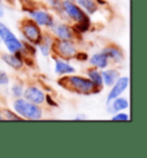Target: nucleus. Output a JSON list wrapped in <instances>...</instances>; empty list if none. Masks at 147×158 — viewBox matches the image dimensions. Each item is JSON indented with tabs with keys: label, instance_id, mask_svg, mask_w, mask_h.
Segmentation results:
<instances>
[{
	"label": "nucleus",
	"instance_id": "obj_1",
	"mask_svg": "<svg viewBox=\"0 0 147 158\" xmlns=\"http://www.w3.org/2000/svg\"><path fill=\"white\" fill-rule=\"evenodd\" d=\"M58 84L61 87H63L64 89L78 95H94L101 93V91L93 85V83L86 76L75 75V73L62 76L58 80Z\"/></svg>",
	"mask_w": 147,
	"mask_h": 158
},
{
	"label": "nucleus",
	"instance_id": "obj_2",
	"mask_svg": "<svg viewBox=\"0 0 147 158\" xmlns=\"http://www.w3.org/2000/svg\"><path fill=\"white\" fill-rule=\"evenodd\" d=\"M13 110L23 120H40L44 117V111L41 106L35 104L24 98L14 99L12 103Z\"/></svg>",
	"mask_w": 147,
	"mask_h": 158
},
{
	"label": "nucleus",
	"instance_id": "obj_3",
	"mask_svg": "<svg viewBox=\"0 0 147 158\" xmlns=\"http://www.w3.org/2000/svg\"><path fill=\"white\" fill-rule=\"evenodd\" d=\"M60 16L62 17V20L70 22L71 25L80 23H91L90 16L74 0L62 1V9H61Z\"/></svg>",
	"mask_w": 147,
	"mask_h": 158
},
{
	"label": "nucleus",
	"instance_id": "obj_4",
	"mask_svg": "<svg viewBox=\"0 0 147 158\" xmlns=\"http://www.w3.org/2000/svg\"><path fill=\"white\" fill-rule=\"evenodd\" d=\"M80 52V48L75 43V40L55 39L53 44L52 55L70 61V60H76V56L78 55Z\"/></svg>",
	"mask_w": 147,
	"mask_h": 158
},
{
	"label": "nucleus",
	"instance_id": "obj_5",
	"mask_svg": "<svg viewBox=\"0 0 147 158\" xmlns=\"http://www.w3.org/2000/svg\"><path fill=\"white\" fill-rule=\"evenodd\" d=\"M0 41L9 53H20L23 49V40L11 30L7 24L0 20Z\"/></svg>",
	"mask_w": 147,
	"mask_h": 158
},
{
	"label": "nucleus",
	"instance_id": "obj_6",
	"mask_svg": "<svg viewBox=\"0 0 147 158\" xmlns=\"http://www.w3.org/2000/svg\"><path fill=\"white\" fill-rule=\"evenodd\" d=\"M20 31L21 35H22L23 41L31 44V45H35V46H37L40 43V40L43 38V35H44L41 28L30 19H25V20L21 22Z\"/></svg>",
	"mask_w": 147,
	"mask_h": 158
},
{
	"label": "nucleus",
	"instance_id": "obj_7",
	"mask_svg": "<svg viewBox=\"0 0 147 158\" xmlns=\"http://www.w3.org/2000/svg\"><path fill=\"white\" fill-rule=\"evenodd\" d=\"M29 19L37 23L40 28L50 29L55 22V16L51 12V9L45 7H32L27 9Z\"/></svg>",
	"mask_w": 147,
	"mask_h": 158
},
{
	"label": "nucleus",
	"instance_id": "obj_8",
	"mask_svg": "<svg viewBox=\"0 0 147 158\" xmlns=\"http://www.w3.org/2000/svg\"><path fill=\"white\" fill-rule=\"evenodd\" d=\"M50 33L54 37L55 39L62 40H75L76 33L72 29V25L69 24L67 21H56L51 28L48 29Z\"/></svg>",
	"mask_w": 147,
	"mask_h": 158
},
{
	"label": "nucleus",
	"instance_id": "obj_9",
	"mask_svg": "<svg viewBox=\"0 0 147 158\" xmlns=\"http://www.w3.org/2000/svg\"><path fill=\"white\" fill-rule=\"evenodd\" d=\"M22 98H24V99L30 101V102L35 103V104L43 106V104H45L46 94L39 86L29 85V86H25V88H24V93Z\"/></svg>",
	"mask_w": 147,
	"mask_h": 158
},
{
	"label": "nucleus",
	"instance_id": "obj_10",
	"mask_svg": "<svg viewBox=\"0 0 147 158\" xmlns=\"http://www.w3.org/2000/svg\"><path fill=\"white\" fill-rule=\"evenodd\" d=\"M0 59L7 67H9L15 71H20L25 67V61L20 53H9V52L1 53Z\"/></svg>",
	"mask_w": 147,
	"mask_h": 158
},
{
	"label": "nucleus",
	"instance_id": "obj_11",
	"mask_svg": "<svg viewBox=\"0 0 147 158\" xmlns=\"http://www.w3.org/2000/svg\"><path fill=\"white\" fill-rule=\"evenodd\" d=\"M102 53L106 54V56L108 57L110 64H114V65H119L124 62L125 60V55H124L123 49L119 47V45H115V44H110V45H107L101 49Z\"/></svg>",
	"mask_w": 147,
	"mask_h": 158
},
{
	"label": "nucleus",
	"instance_id": "obj_12",
	"mask_svg": "<svg viewBox=\"0 0 147 158\" xmlns=\"http://www.w3.org/2000/svg\"><path fill=\"white\" fill-rule=\"evenodd\" d=\"M129 85H130V78L128 76H119V79L109 87L110 89L108 92L106 101H110L117 96H121L129 88Z\"/></svg>",
	"mask_w": 147,
	"mask_h": 158
},
{
	"label": "nucleus",
	"instance_id": "obj_13",
	"mask_svg": "<svg viewBox=\"0 0 147 158\" xmlns=\"http://www.w3.org/2000/svg\"><path fill=\"white\" fill-rule=\"evenodd\" d=\"M130 103L125 96H117L110 101H106V110L108 114H115L119 111H125L129 108Z\"/></svg>",
	"mask_w": 147,
	"mask_h": 158
},
{
	"label": "nucleus",
	"instance_id": "obj_14",
	"mask_svg": "<svg viewBox=\"0 0 147 158\" xmlns=\"http://www.w3.org/2000/svg\"><path fill=\"white\" fill-rule=\"evenodd\" d=\"M55 41V38L52 36L50 32L44 33L40 43L36 46L37 51L43 57H50L52 55V49H53V44Z\"/></svg>",
	"mask_w": 147,
	"mask_h": 158
},
{
	"label": "nucleus",
	"instance_id": "obj_15",
	"mask_svg": "<svg viewBox=\"0 0 147 158\" xmlns=\"http://www.w3.org/2000/svg\"><path fill=\"white\" fill-rule=\"evenodd\" d=\"M53 61H54V72H55L56 76L62 77V76L76 73L75 67H72L71 64L69 63V61H67V60L60 59V57L54 56Z\"/></svg>",
	"mask_w": 147,
	"mask_h": 158
},
{
	"label": "nucleus",
	"instance_id": "obj_16",
	"mask_svg": "<svg viewBox=\"0 0 147 158\" xmlns=\"http://www.w3.org/2000/svg\"><path fill=\"white\" fill-rule=\"evenodd\" d=\"M88 61L90 65L93 68H97V69H99V70H103V69H106V68L110 67V62H109V60L108 57L106 56L105 53L102 52H97L94 54H92L88 57Z\"/></svg>",
	"mask_w": 147,
	"mask_h": 158
},
{
	"label": "nucleus",
	"instance_id": "obj_17",
	"mask_svg": "<svg viewBox=\"0 0 147 158\" xmlns=\"http://www.w3.org/2000/svg\"><path fill=\"white\" fill-rule=\"evenodd\" d=\"M101 76H102L103 87H110L119 79V77L121 76V72L117 68L108 67L101 70Z\"/></svg>",
	"mask_w": 147,
	"mask_h": 158
},
{
	"label": "nucleus",
	"instance_id": "obj_18",
	"mask_svg": "<svg viewBox=\"0 0 147 158\" xmlns=\"http://www.w3.org/2000/svg\"><path fill=\"white\" fill-rule=\"evenodd\" d=\"M86 77L91 80L93 85L102 92L103 91V83H102V76H101V70L97 69V68L90 67L86 70Z\"/></svg>",
	"mask_w": 147,
	"mask_h": 158
},
{
	"label": "nucleus",
	"instance_id": "obj_19",
	"mask_svg": "<svg viewBox=\"0 0 147 158\" xmlns=\"http://www.w3.org/2000/svg\"><path fill=\"white\" fill-rule=\"evenodd\" d=\"M89 16L94 15L99 10V4L97 0H74Z\"/></svg>",
	"mask_w": 147,
	"mask_h": 158
},
{
	"label": "nucleus",
	"instance_id": "obj_20",
	"mask_svg": "<svg viewBox=\"0 0 147 158\" xmlns=\"http://www.w3.org/2000/svg\"><path fill=\"white\" fill-rule=\"evenodd\" d=\"M24 88H25V86H24L23 83H21V81L17 83V81H16V83H14L12 86H11V94H12V96L14 99L22 98L24 93Z\"/></svg>",
	"mask_w": 147,
	"mask_h": 158
},
{
	"label": "nucleus",
	"instance_id": "obj_21",
	"mask_svg": "<svg viewBox=\"0 0 147 158\" xmlns=\"http://www.w3.org/2000/svg\"><path fill=\"white\" fill-rule=\"evenodd\" d=\"M45 4L53 12H55L58 15L61 14V9H62V0H45Z\"/></svg>",
	"mask_w": 147,
	"mask_h": 158
},
{
	"label": "nucleus",
	"instance_id": "obj_22",
	"mask_svg": "<svg viewBox=\"0 0 147 158\" xmlns=\"http://www.w3.org/2000/svg\"><path fill=\"white\" fill-rule=\"evenodd\" d=\"M1 114H2L4 120H9V122H12V120H23L17 114H15V111L11 110V109H8V108L2 109V110H1Z\"/></svg>",
	"mask_w": 147,
	"mask_h": 158
},
{
	"label": "nucleus",
	"instance_id": "obj_23",
	"mask_svg": "<svg viewBox=\"0 0 147 158\" xmlns=\"http://www.w3.org/2000/svg\"><path fill=\"white\" fill-rule=\"evenodd\" d=\"M110 119L115 120V122H128V120H130V115L124 112V111H119V112L113 114Z\"/></svg>",
	"mask_w": 147,
	"mask_h": 158
},
{
	"label": "nucleus",
	"instance_id": "obj_24",
	"mask_svg": "<svg viewBox=\"0 0 147 158\" xmlns=\"http://www.w3.org/2000/svg\"><path fill=\"white\" fill-rule=\"evenodd\" d=\"M11 84V78L6 71L4 70H0V88H5L8 87Z\"/></svg>",
	"mask_w": 147,
	"mask_h": 158
},
{
	"label": "nucleus",
	"instance_id": "obj_25",
	"mask_svg": "<svg viewBox=\"0 0 147 158\" xmlns=\"http://www.w3.org/2000/svg\"><path fill=\"white\" fill-rule=\"evenodd\" d=\"M45 102L47 103L48 106H51V107H58V103H56V101H55V100H52L51 95L46 94V98H45Z\"/></svg>",
	"mask_w": 147,
	"mask_h": 158
},
{
	"label": "nucleus",
	"instance_id": "obj_26",
	"mask_svg": "<svg viewBox=\"0 0 147 158\" xmlns=\"http://www.w3.org/2000/svg\"><path fill=\"white\" fill-rule=\"evenodd\" d=\"M86 119H88V116L84 114H78L74 117V120H86Z\"/></svg>",
	"mask_w": 147,
	"mask_h": 158
},
{
	"label": "nucleus",
	"instance_id": "obj_27",
	"mask_svg": "<svg viewBox=\"0 0 147 158\" xmlns=\"http://www.w3.org/2000/svg\"><path fill=\"white\" fill-rule=\"evenodd\" d=\"M5 16V6L4 4H0V20H2Z\"/></svg>",
	"mask_w": 147,
	"mask_h": 158
},
{
	"label": "nucleus",
	"instance_id": "obj_28",
	"mask_svg": "<svg viewBox=\"0 0 147 158\" xmlns=\"http://www.w3.org/2000/svg\"><path fill=\"white\" fill-rule=\"evenodd\" d=\"M0 120H4V118H2V114H1V109H0Z\"/></svg>",
	"mask_w": 147,
	"mask_h": 158
},
{
	"label": "nucleus",
	"instance_id": "obj_29",
	"mask_svg": "<svg viewBox=\"0 0 147 158\" xmlns=\"http://www.w3.org/2000/svg\"><path fill=\"white\" fill-rule=\"evenodd\" d=\"M8 2H12V4H14V1H16V0H7Z\"/></svg>",
	"mask_w": 147,
	"mask_h": 158
},
{
	"label": "nucleus",
	"instance_id": "obj_30",
	"mask_svg": "<svg viewBox=\"0 0 147 158\" xmlns=\"http://www.w3.org/2000/svg\"><path fill=\"white\" fill-rule=\"evenodd\" d=\"M0 4H4V0H0Z\"/></svg>",
	"mask_w": 147,
	"mask_h": 158
},
{
	"label": "nucleus",
	"instance_id": "obj_31",
	"mask_svg": "<svg viewBox=\"0 0 147 158\" xmlns=\"http://www.w3.org/2000/svg\"><path fill=\"white\" fill-rule=\"evenodd\" d=\"M62 1H67V0H62Z\"/></svg>",
	"mask_w": 147,
	"mask_h": 158
},
{
	"label": "nucleus",
	"instance_id": "obj_32",
	"mask_svg": "<svg viewBox=\"0 0 147 158\" xmlns=\"http://www.w3.org/2000/svg\"><path fill=\"white\" fill-rule=\"evenodd\" d=\"M0 44H1V41H0Z\"/></svg>",
	"mask_w": 147,
	"mask_h": 158
}]
</instances>
